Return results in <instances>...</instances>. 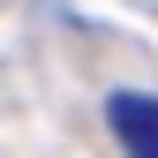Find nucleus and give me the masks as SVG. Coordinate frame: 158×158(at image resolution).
<instances>
[{"instance_id":"1","label":"nucleus","mask_w":158,"mask_h":158,"mask_svg":"<svg viewBox=\"0 0 158 158\" xmlns=\"http://www.w3.org/2000/svg\"><path fill=\"white\" fill-rule=\"evenodd\" d=\"M106 121H113V135L128 143V158H158V98L113 90V98H106Z\"/></svg>"}]
</instances>
